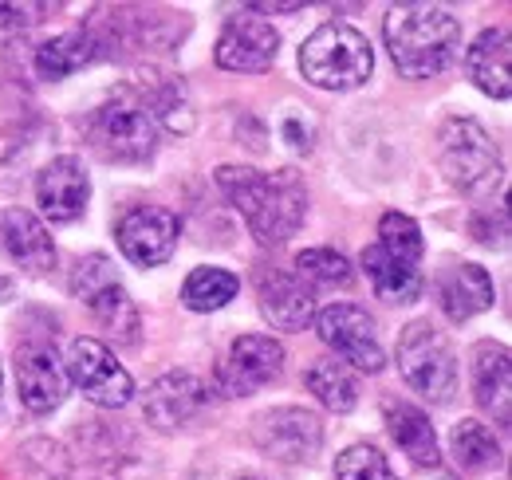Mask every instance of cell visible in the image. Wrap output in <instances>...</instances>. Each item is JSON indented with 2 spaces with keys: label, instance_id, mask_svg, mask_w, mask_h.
Segmentation results:
<instances>
[{
  "label": "cell",
  "instance_id": "5bb4252c",
  "mask_svg": "<svg viewBox=\"0 0 512 480\" xmlns=\"http://www.w3.org/2000/svg\"><path fill=\"white\" fill-rule=\"evenodd\" d=\"M256 296H260V315L280 331H304L316 319L312 288L288 268H260Z\"/></svg>",
  "mask_w": 512,
  "mask_h": 480
},
{
  "label": "cell",
  "instance_id": "52a82bcc",
  "mask_svg": "<svg viewBox=\"0 0 512 480\" xmlns=\"http://www.w3.org/2000/svg\"><path fill=\"white\" fill-rule=\"evenodd\" d=\"M71 292L87 303V311L95 315V323L103 331L115 335V343H138V307L127 296V288L119 284V276H115L107 256L79 260Z\"/></svg>",
  "mask_w": 512,
  "mask_h": 480
},
{
  "label": "cell",
  "instance_id": "3957f363",
  "mask_svg": "<svg viewBox=\"0 0 512 480\" xmlns=\"http://www.w3.org/2000/svg\"><path fill=\"white\" fill-rule=\"evenodd\" d=\"M371 44L351 24H323L300 48V71L312 87L323 91H351L371 79Z\"/></svg>",
  "mask_w": 512,
  "mask_h": 480
},
{
  "label": "cell",
  "instance_id": "5b68a950",
  "mask_svg": "<svg viewBox=\"0 0 512 480\" xmlns=\"http://www.w3.org/2000/svg\"><path fill=\"white\" fill-rule=\"evenodd\" d=\"M398 370H402L406 386L426 394L430 402H449V394L457 386V362H453L446 335L426 319H418V323H410L402 331V339H398Z\"/></svg>",
  "mask_w": 512,
  "mask_h": 480
},
{
  "label": "cell",
  "instance_id": "8fae6325",
  "mask_svg": "<svg viewBox=\"0 0 512 480\" xmlns=\"http://www.w3.org/2000/svg\"><path fill=\"white\" fill-rule=\"evenodd\" d=\"M284 370V347L272 335H241L225 362L217 366V390L225 398H245L260 386L276 382Z\"/></svg>",
  "mask_w": 512,
  "mask_h": 480
},
{
  "label": "cell",
  "instance_id": "f1b7e54d",
  "mask_svg": "<svg viewBox=\"0 0 512 480\" xmlns=\"http://www.w3.org/2000/svg\"><path fill=\"white\" fill-rule=\"evenodd\" d=\"M375 244H383L386 252L406 256L414 264H422V252H426V240H422L418 221L406 217V213H386L383 221H379V240Z\"/></svg>",
  "mask_w": 512,
  "mask_h": 480
},
{
  "label": "cell",
  "instance_id": "6da1fadb",
  "mask_svg": "<svg viewBox=\"0 0 512 480\" xmlns=\"http://www.w3.org/2000/svg\"><path fill=\"white\" fill-rule=\"evenodd\" d=\"M217 185L233 201V209L245 217L249 233L264 248L284 244L288 237H296V229L304 225L308 193H304V185L292 170L264 174V170H249V166H221Z\"/></svg>",
  "mask_w": 512,
  "mask_h": 480
},
{
  "label": "cell",
  "instance_id": "d4e9b609",
  "mask_svg": "<svg viewBox=\"0 0 512 480\" xmlns=\"http://www.w3.org/2000/svg\"><path fill=\"white\" fill-rule=\"evenodd\" d=\"M304 382H308V390L320 398L323 406L335 410V414H351L355 402H359V382H355V374L335 359L312 362Z\"/></svg>",
  "mask_w": 512,
  "mask_h": 480
},
{
  "label": "cell",
  "instance_id": "d6986e66",
  "mask_svg": "<svg viewBox=\"0 0 512 480\" xmlns=\"http://www.w3.org/2000/svg\"><path fill=\"white\" fill-rule=\"evenodd\" d=\"M434 292H438V307L446 311L449 323H465V319L489 311L493 300H497L493 280H489V272L481 264H453V268H446L438 276Z\"/></svg>",
  "mask_w": 512,
  "mask_h": 480
},
{
  "label": "cell",
  "instance_id": "4dcf8cb0",
  "mask_svg": "<svg viewBox=\"0 0 512 480\" xmlns=\"http://www.w3.org/2000/svg\"><path fill=\"white\" fill-rule=\"evenodd\" d=\"M44 12H48V4H0V44L24 36Z\"/></svg>",
  "mask_w": 512,
  "mask_h": 480
},
{
  "label": "cell",
  "instance_id": "603a6c76",
  "mask_svg": "<svg viewBox=\"0 0 512 480\" xmlns=\"http://www.w3.org/2000/svg\"><path fill=\"white\" fill-rule=\"evenodd\" d=\"M386 414V425H390V437L398 441V449L414 461V465H438L442 461V449H438V437H434V425L430 418L418 410V406H410V402H386L383 406Z\"/></svg>",
  "mask_w": 512,
  "mask_h": 480
},
{
  "label": "cell",
  "instance_id": "8992f818",
  "mask_svg": "<svg viewBox=\"0 0 512 480\" xmlns=\"http://www.w3.org/2000/svg\"><path fill=\"white\" fill-rule=\"evenodd\" d=\"M442 170L461 193H489L501 181V158L477 119H449L442 130Z\"/></svg>",
  "mask_w": 512,
  "mask_h": 480
},
{
  "label": "cell",
  "instance_id": "7402d4cb",
  "mask_svg": "<svg viewBox=\"0 0 512 480\" xmlns=\"http://www.w3.org/2000/svg\"><path fill=\"white\" fill-rule=\"evenodd\" d=\"M363 272H367V280L375 284V292L390 303L418 300V296H422V288H426L422 268H418L414 260H406V256L386 252L383 244L363 248Z\"/></svg>",
  "mask_w": 512,
  "mask_h": 480
},
{
  "label": "cell",
  "instance_id": "30bf717a",
  "mask_svg": "<svg viewBox=\"0 0 512 480\" xmlns=\"http://www.w3.org/2000/svg\"><path fill=\"white\" fill-rule=\"evenodd\" d=\"M253 441L276 461H312L323 445V421L304 406H280L253 421Z\"/></svg>",
  "mask_w": 512,
  "mask_h": 480
},
{
  "label": "cell",
  "instance_id": "44dd1931",
  "mask_svg": "<svg viewBox=\"0 0 512 480\" xmlns=\"http://www.w3.org/2000/svg\"><path fill=\"white\" fill-rule=\"evenodd\" d=\"M509 32L505 28H485L473 48L465 52V75L473 79L477 91H485L489 99H509L512 95V75H509Z\"/></svg>",
  "mask_w": 512,
  "mask_h": 480
},
{
  "label": "cell",
  "instance_id": "7a4b0ae2",
  "mask_svg": "<svg viewBox=\"0 0 512 480\" xmlns=\"http://www.w3.org/2000/svg\"><path fill=\"white\" fill-rule=\"evenodd\" d=\"M386 48L406 79L442 75L461 56V20L438 4H398L386 12Z\"/></svg>",
  "mask_w": 512,
  "mask_h": 480
},
{
  "label": "cell",
  "instance_id": "f546056e",
  "mask_svg": "<svg viewBox=\"0 0 512 480\" xmlns=\"http://www.w3.org/2000/svg\"><path fill=\"white\" fill-rule=\"evenodd\" d=\"M335 480H398L375 445H351L335 457Z\"/></svg>",
  "mask_w": 512,
  "mask_h": 480
},
{
  "label": "cell",
  "instance_id": "4fadbf2b",
  "mask_svg": "<svg viewBox=\"0 0 512 480\" xmlns=\"http://www.w3.org/2000/svg\"><path fill=\"white\" fill-rule=\"evenodd\" d=\"M178 217L170 209H158V205H142V209H130L127 217L119 221L115 237H119V248L130 264L138 268H158L174 256L178 248Z\"/></svg>",
  "mask_w": 512,
  "mask_h": 480
},
{
  "label": "cell",
  "instance_id": "836d02e7",
  "mask_svg": "<svg viewBox=\"0 0 512 480\" xmlns=\"http://www.w3.org/2000/svg\"><path fill=\"white\" fill-rule=\"evenodd\" d=\"M237 480H264V477H237Z\"/></svg>",
  "mask_w": 512,
  "mask_h": 480
},
{
  "label": "cell",
  "instance_id": "1f68e13d",
  "mask_svg": "<svg viewBox=\"0 0 512 480\" xmlns=\"http://www.w3.org/2000/svg\"><path fill=\"white\" fill-rule=\"evenodd\" d=\"M284 138L292 142V150H312V126H300V119H284Z\"/></svg>",
  "mask_w": 512,
  "mask_h": 480
},
{
  "label": "cell",
  "instance_id": "2e32d148",
  "mask_svg": "<svg viewBox=\"0 0 512 480\" xmlns=\"http://www.w3.org/2000/svg\"><path fill=\"white\" fill-rule=\"evenodd\" d=\"M87 197H91V178L79 166V158H71V154L52 158L36 178V201L52 225L75 221L87 209Z\"/></svg>",
  "mask_w": 512,
  "mask_h": 480
},
{
  "label": "cell",
  "instance_id": "ac0fdd59",
  "mask_svg": "<svg viewBox=\"0 0 512 480\" xmlns=\"http://www.w3.org/2000/svg\"><path fill=\"white\" fill-rule=\"evenodd\" d=\"M0 252L24 272H48L56 264V244L28 209H0Z\"/></svg>",
  "mask_w": 512,
  "mask_h": 480
},
{
  "label": "cell",
  "instance_id": "ba28073f",
  "mask_svg": "<svg viewBox=\"0 0 512 480\" xmlns=\"http://www.w3.org/2000/svg\"><path fill=\"white\" fill-rule=\"evenodd\" d=\"M67 378L83 390L87 402L103 406V410H119L127 406L134 394V378L127 374V366L115 359V351L99 339H75L67 347Z\"/></svg>",
  "mask_w": 512,
  "mask_h": 480
},
{
  "label": "cell",
  "instance_id": "9c48e42d",
  "mask_svg": "<svg viewBox=\"0 0 512 480\" xmlns=\"http://www.w3.org/2000/svg\"><path fill=\"white\" fill-rule=\"evenodd\" d=\"M316 331H320L323 343L343 359V366L351 362V366H359L367 374H379L386 366L379 327L363 307H355V303L323 307V311H316Z\"/></svg>",
  "mask_w": 512,
  "mask_h": 480
},
{
  "label": "cell",
  "instance_id": "9a60e30c",
  "mask_svg": "<svg viewBox=\"0 0 512 480\" xmlns=\"http://www.w3.org/2000/svg\"><path fill=\"white\" fill-rule=\"evenodd\" d=\"M16 394L32 414H48L64 402L67 374L64 362L48 343H24L16 347Z\"/></svg>",
  "mask_w": 512,
  "mask_h": 480
},
{
  "label": "cell",
  "instance_id": "83f0119b",
  "mask_svg": "<svg viewBox=\"0 0 512 480\" xmlns=\"http://www.w3.org/2000/svg\"><path fill=\"white\" fill-rule=\"evenodd\" d=\"M296 276L312 280V284H323V288H347L355 272H351L347 256L335 252V248H304L296 256Z\"/></svg>",
  "mask_w": 512,
  "mask_h": 480
},
{
  "label": "cell",
  "instance_id": "ffe728a7",
  "mask_svg": "<svg viewBox=\"0 0 512 480\" xmlns=\"http://www.w3.org/2000/svg\"><path fill=\"white\" fill-rule=\"evenodd\" d=\"M473 398L485 414L509 425L512 418V362L501 343H481L473 351Z\"/></svg>",
  "mask_w": 512,
  "mask_h": 480
},
{
  "label": "cell",
  "instance_id": "cb8c5ba5",
  "mask_svg": "<svg viewBox=\"0 0 512 480\" xmlns=\"http://www.w3.org/2000/svg\"><path fill=\"white\" fill-rule=\"evenodd\" d=\"M99 60V40L91 32H60L48 44L36 48V71L40 79H67Z\"/></svg>",
  "mask_w": 512,
  "mask_h": 480
},
{
  "label": "cell",
  "instance_id": "d6a6232c",
  "mask_svg": "<svg viewBox=\"0 0 512 480\" xmlns=\"http://www.w3.org/2000/svg\"><path fill=\"white\" fill-rule=\"evenodd\" d=\"M253 12H300V4H256Z\"/></svg>",
  "mask_w": 512,
  "mask_h": 480
},
{
  "label": "cell",
  "instance_id": "484cf974",
  "mask_svg": "<svg viewBox=\"0 0 512 480\" xmlns=\"http://www.w3.org/2000/svg\"><path fill=\"white\" fill-rule=\"evenodd\" d=\"M237 292H241V280L233 272H225V268H197V272H190V280L182 288V303L190 311H217L229 300H237Z\"/></svg>",
  "mask_w": 512,
  "mask_h": 480
},
{
  "label": "cell",
  "instance_id": "e0dca14e",
  "mask_svg": "<svg viewBox=\"0 0 512 480\" xmlns=\"http://www.w3.org/2000/svg\"><path fill=\"white\" fill-rule=\"evenodd\" d=\"M205 406H209V390H205V382L197 374H190V370L162 374L146 390V421L158 425V429H182Z\"/></svg>",
  "mask_w": 512,
  "mask_h": 480
},
{
  "label": "cell",
  "instance_id": "4316f807",
  "mask_svg": "<svg viewBox=\"0 0 512 480\" xmlns=\"http://www.w3.org/2000/svg\"><path fill=\"white\" fill-rule=\"evenodd\" d=\"M453 457H457V465L461 469H469V473H481V469H489V465H497V457H501V445H497V437L481 425V421L465 418L453 425Z\"/></svg>",
  "mask_w": 512,
  "mask_h": 480
},
{
  "label": "cell",
  "instance_id": "277c9868",
  "mask_svg": "<svg viewBox=\"0 0 512 480\" xmlns=\"http://www.w3.org/2000/svg\"><path fill=\"white\" fill-rule=\"evenodd\" d=\"M87 134L95 154L107 162H146L158 146V119L138 91L123 87L91 115Z\"/></svg>",
  "mask_w": 512,
  "mask_h": 480
},
{
  "label": "cell",
  "instance_id": "7c38bea8",
  "mask_svg": "<svg viewBox=\"0 0 512 480\" xmlns=\"http://www.w3.org/2000/svg\"><path fill=\"white\" fill-rule=\"evenodd\" d=\"M276 52H280V32L264 16H256L253 8H245V12L229 16V24L221 28L213 60L221 63L225 71L256 75V71H268L272 67Z\"/></svg>",
  "mask_w": 512,
  "mask_h": 480
}]
</instances>
